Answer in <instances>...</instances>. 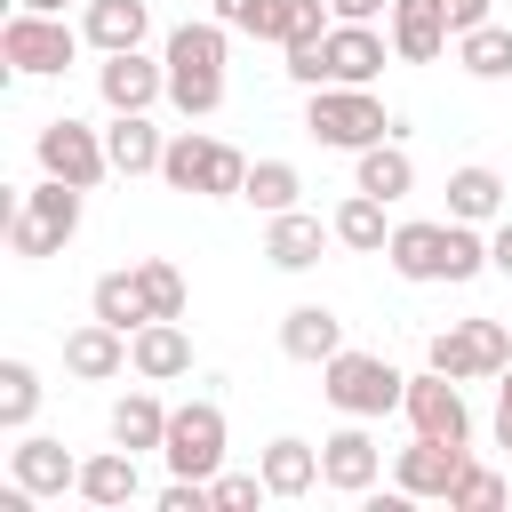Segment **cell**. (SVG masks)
<instances>
[{
  "instance_id": "d6986e66",
  "label": "cell",
  "mask_w": 512,
  "mask_h": 512,
  "mask_svg": "<svg viewBox=\"0 0 512 512\" xmlns=\"http://www.w3.org/2000/svg\"><path fill=\"white\" fill-rule=\"evenodd\" d=\"M384 32H392V56H400V64H432L440 48H456V32H448V0H392Z\"/></svg>"
},
{
  "instance_id": "83f0119b",
  "label": "cell",
  "mask_w": 512,
  "mask_h": 512,
  "mask_svg": "<svg viewBox=\"0 0 512 512\" xmlns=\"http://www.w3.org/2000/svg\"><path fill=\"white\" fill-rule=\"evenodd\" d=\"M384 208H392V200H376V192L352 184V192L336 200V216H328V224H336V248H352V256H384V240H392Z\"/></svg>"
},
{
  "instance_id": "44dd1931",
  "label": "cell",
  "mask_w": 512,
  "mask_h": 512,
  "mask_svg": "<svg viewBox=\"0 0 512 512\" xmlns=\"http://www.w3.org/2000/svg\"><path fill=\"white\" fill-rule=\"evenodd\" d=\"M144 496V472H136V448H104V456H80V504H96V512H120V504H136Z\"/></svg>"
},
{
  "instance_id": "9c48e42d",
  "label": "cell",
  "mask_w": 512,
  "mask_h": 512,
  "mask_svg": "<svg viewBox=\"0 0 512 512\" xmlns=\"http://www.w3.org/2000/svg\"><path fill=\"white\" fill-rule=\"evenodd\" d=\"M32 160H40V176H64V184H80V192H96V184L112 176L104 128H88V120H72V112L40 120V136H32Z\"/></svg>"
},
{
  "instance_id": "4dcf8cb0",
  "label": "cell",
  "mask_w": 512,
  "mask_h": 512,
  "mask_svg": "<svg viewBox=\"0 0 512 512\" xmlns=\"http://www.w3.org/2000/svg\"><path fill=\"white\" fill-rule=\"evenodd\" d=\"M456 64L472 72V80H512V24H472V32H456Z\"/></svg>"
},
{
  "instance_id": "836d02e7",
  "label": "cell",
  "mask_w": 512,
  "mask_h": 512,
  "mask_svg": "<svg viewBox=\"0 0 512 512\" xmlns=\"http://www.w3.org/2000/svg\"><path fill=\"white\" fill-rule=\"evenodd\" d=\"M136 288H144V312L152 320H184V272L168 256H136Z\"/></svg>"
},
{
  "instance_id": "b9f144b4",
  "label": "cell",
  "mask_w": 512,
  "mask_h": 512,
  "mask_svg": "<svg viewBox=\"0 0 512 512\" xmlns=\"http://www.w3.org/2000/svg\"><path fill=\"white\" fill-rule=\"evenodd\" d=\"M16 8H48V16H64V8H88V0H16Z\"/></svg>"
},
{
  "instance_id": "f35d334b",
  "label": "cell",
  "mask_w": 512,
  "mask_h": 512,
  "mask_svg": "<svg viewBox=\"0 0 512 512\" xmlns=\"http://www.w3.org/2000/svg\"><path fill=\"white\" fill-rule=\"evenodd\" d=\"M488 272H504V280H512V216H496V224H488Z\"/></svg>"
},
{
  "instance_id": "ab89813d",
  "label": "cell",
  "mask_w": 512,
  "mask_h": 512,
  "mask_svg": "<svg viewBox=\"0 0 512 512\" xmlns=\"http://www.w3.org/2000/svg\"><path fill=\"white\" fill-rule=\"evenodd\" d=\"M496 448L512 456V368L496 376Z\"/></svg>"
},
{
  "instance_id": "ffe728a7",
  "label": "cell",
  "mask_w": 512,
  "mask_h": 512,
  "mask_svg": "<svg viewBox=\"0 0 512 512\" xmlns=\"http://www.w3.org/2000/svg\"><path fill=\"white\" fill-rule=\"evenodd\" d=\"M128 368H136L144 384L192 376V336H184V320H144V328L128 336Z\"/></svg>"
},
{
  "instance_id": "74e56055",
  "label": "cell",
  "mask_w": 512,
  "mask_h": 512,
  "mask_svg": "<svg viewBox=\"0 0 512 512\" xmlns=\"http://www.w3.org/2000/svg\"><path fill=\"white\" fill-rule=\"evenodd\" d=\"M328 16L336 24H376V16H392V0H328Z\"/></svg>"
},
{
  "instance_id": "d590c367",
  "label": "cell",
  "mask_w": 512,
  "mask_h": 512,
  "mask_svg": "<svg viewBox=\"0 0 512 512\" xmlns=\"http://www.w3.org/2000/svg\"><path fill=\"white\" fill-rule=\"evenodd\" d=\"M216 24H232L248 40H272L280 32V0H216Z\"/></svg>"
},
{
  "instance_id": "5bb4252c",
  "label": "cell",
  "mask_w": 512,
  "mask_h": 512,
  "mask_svg": "<svg viewBox=\"0 0 512 512\" xmlns=\"http://www.w3.org/2000/svg\"><path fill=\"white\" fill-rule=\"evenodd\" d=\"M472 464V448L464 440H408L400 456H392V488H408L416 504H448V488H456V472Z\"/></svg>"
},
{
  "instance_id": "484cf974",
  "label": "cell",
  "mask_w": 512,
  "mask_h": 512,
  "mask_svg": "<svg viewBox=\"0 0 512 512\" xmlns=\"http://www.w3.org/2000/svg\"><path fill=\"white\" fill-rule=\"evenodd\" d=\"M352 184H360V192H376V200H408V192H416V160H408V144H400V136H384V144L352 152Z\"/></svg>"
},
{
  "instance_id": "7a4b0ae2",
  "label": "cell",
  "mask_w": 512,
  "mask_h": 512,
  "mask_svg": "<svg viewBox=\"0 0 512 512\" xmlns=\"http://www.w3.org/2000/svg\"><path fill=\"white\" fill-rule=\"evenodd\" d=\"M160 56H168V104L184 112V120H208V112H224V56H232V24H176L168 40H160Z\"/></svg>"
},
{
  "instance_id": "d6a6232c",
  "label": "cell",
  "mask_w": 512,
  "mask_h": 512,
  "mask_svg": "<svg viewBox=\"0 0 512 512\" xmlns=\"http://www.w3.org/2000/svg\"><path fill=\"white\" fill-rule=\"evenodd\" d=\"M32 416H40V368L32 360H0V432H32Z\"/></svg>"
},
{
  "instance_id": "cb8c5ba5",
  "label": "cell",
  "mask_w": 512,
  "mask_h": 512,
  "mask_svg": "<svg viewBox=\"0 0 512 512\" xmlns=\"http://www.w3.org/2000/svg\"><path fill=\"white\" fill-rule=\"evenodd\" d=\"M256 472H264V488H272L280 504H296V496H312V488H320V448H312V440H296V432H280V440H264Z\"/></svg>"
},
{
  "instance_id": "60d3db41",
  "label": "cell",
  "mask_w": 512,
  "mask_h": 512,
  "mask_svg": "<svg viewBox=\"0 0 512 512\" xmlns=\"http://www.w3.org/2000/svg\"><path fill=\"white\" fill-rule=\"evenodd\" d=\"M472 24H488V0H448V32H472Z\"/></svg>"
},
{
  "instance_id": "4316f807",
  "label": "cell",
  "mask_w": 512,
  "mask_h": 512,
  "mask_svg": "<svg viewBox=\"0 0 512 512\" xmlns=\"http://www.w3.org/2000/svg\"><path fill=\"white\" fill-rule=\"evenodd\" d=\"M448 216H456V224H496V216H504V176H496L488 160L448 168Z\"/></svg>"
},
{
  "instance_id": "7c38bea8",
  "label": "cell",
  "mask_w": 512,
  "mask_h": 512,
  "mask_svg": "<svg viewBox=\"0 0 512 512\" xmlns=\"http://www.w3.org/2000/svg\"><path fill=\"white\" fill-rule=\"evenodd\" d=\"M400 416H408V432H424V440H464V448H472V408H464V384H456V376H440V368L408 376Z\"/></svg>"
},
{
  "instance_id": "ac0fdd59",
  "label": "cell",
  "mask_w": 512,
  "mask_h": 512,
  "mask_svg": "<svg viewBox=\"0 0 512 512\" xmlns=\"http://www.w3.org/2000/svg\"><path fill=\"white\" fill-rule=\"evenodd\" d=\"M64 376H80V384H112V376H128V328H112V320H80L72 336H64Z\"/></svg>"
},
{
  "instance_id": "52a82bcc",
  "label": "cell",
  "mask_w": 512,
  "mask_h": 512,
  "mask_svg": "<svg viewBox=\"0 0 512 512\" xmlns=\"http://www.w3.org/2000/svg\"><path fill=\"white\" fill-rule=\"evenodd\" d=\"M424 368H440V376H456V384H496V376L512 368V328H504V320H488V312L448 320V328H432Z\"/></svg>"
},
{
  "instance_id": "8992f818",
  "label": "cell",
  "mask_w": 512,
  "mask_h": 512,
  "mask_svg": "<svg viewBox=\"0 0 512 512\" xmlns=\"http://www.w3.org/2000/svg\"><path fill=\"white\" fill-rule=\"evenodd\" d=\"M320 392H328L336 416H368V424H376V416H392V408L408 400V376H400L384 352H352V344H344L336 360H320Z\"/></svg>"
},
{
  "instance_id": "e575fe53",
  "label": "cell",
  "mask_w": 512,
  "mask_h": 512,
  "mask_svg": "<svg viewBox=\"0 0 512 512\" xmlns=\"http://www.w3.org/2000/svg\"><path fill=\"white\" fill-rule=\"evenodd\" d=\"M496 504H512V480L496 464H464L448 488V512H496Z\"/></svg>"
},
{
  "instance_id": "8d00e7d4",
  "label": "cell",
  "mask_w": 512,
  "mask_h": 512,
  "mask_svg": "<svg viewBox=\"0 0 512 512\" xmlns=\"http://www.w3.org/2000/svg\"><path fill=\"white\" fill-rule=\"evenodd\" d=\"M208 496H216V512H256L272 488H264V472H216Z\"/></svg>"
},
{
  "instance_id": "3957f363",
  "label": "cell",
  "mask_w": 512,
  "mask_h": 512,
  "mask_svg": "<svg viewBox=\"0 0 512 512\" xmlns=\"http://www.w3.org/2000/svg\"><path fill=\"white\" fill-rule=\"evenodd\" d=\"M304 136L328 144V152H368V144L400 136V120L384 112L376 88H344V80H328V88H304Z\"/></svg>"
},
{
  "instance_id": "7402d4cb",
  "label": "cell",
  "mask_w": 512,
  "mask_h": 512,
  "mask_svg": "<svg viewBox=\"0 0 512 512\" xmlns=\"http://www.w3.org/2000/svg\"><path fill=\"white\" fill-rule=\"evenodd\" d=\"M104 152H112V176H160L168 136L152 128V112H112L104 120Z\"/></svg>"
},
{
  "instance_id": "f546056e",
  "label": "cell",
  "mask_w": 512,
  "mask_h": 512,
  "mask_svg": "<svg viewBox=\"0 0 512 512\" xmlns=\"http://www.w3.org/2000/svg\"><path fill=\"white\" fill-rule=\"evenodd\" d=\"M240 200H248L256 216H288V208H304V176H296V160H248Z\"/></svg>"
},
{
  "instance_id": "f1b7e54d",
  "label": "cell",
  "mask_w": 512,
  "mask_h": 512,
  "mask_svg": "<svg viewBox=\"0 0 512 512\" xmlns=\"http://www.w3.org/2000/svg\"><path fill=\"white\" fill-rule=\"evenodd\" d=\"M112 440H120V448H136V456H144V448H160V440H168V400H160L152 384L120 392V400H112Z\"/></svg>"
},
{
  "instance_id": "2e32d148",
  "label": "cell",
  "mask_w": 512,
  "mask_h": 512,
  "mask_svg": "<svg viewBox=\"0 0 512 512\" xmlns=\"http://www.w3.org/2000/svg\"><path fill=\"white\" fill-rule=\"evenodd\" d=\"M8 480H24L32 496H80V456L48 432H16L8 448Z\"/></svg>"
},
{
  "instance_id": "5b68a950",
  "label": "cell",
  "mask_w": 512,
  "mask_h": 512,
  "mask_svg": "<svg viewBox=\"0 0 512 512\" xmlns=\"http://www.w3.org/2000/svg\"><path fill=\"white\" fill-rule=\"evenodd\" d=\"M160 184H168V192H192V200H240V184H248V152L224 144V136L176 128L168 152H160Z\"/></svg>"
},
{
  "instance_id": "1f68e13d",
  "label": "cell",
  "mask_w": 512,
  "mask_h": 512,
  "mask_svg": "<svg viewBox=\"0 0 512 512\" xmlns=\"http://www.w3.org/2000/svg\"><path fill=\"white\" fill-rule=\"evenodd\" d=\"M88 312H96V320H112V328H128V336H136V328H144V320H152V312H144V288H136V264H128V272H104V280H96V288H88Z\"/></svg>"
},
{
  "instance_id": "277c9868",
  "label": "cell",
  "mask_w": 512,
  "mask_h": 512,
  "mask_svg": "<svg viewBox=\"0 0 512 512\" xmlns=\"http://www.w3.org/2000/svg\"><path fill=\"white\" fill-rule=\"evenodd\" d=\"M80 216H88V192H80V184H64V176H40V184L8 208V256H24V264L64 256V248H72V232H80Z\"/></svg>"
},
{
  "instance_id": "8fae6325",
  "label": "cell",
  "mask_w": 512,
  "mask_h": 512,
  "mask_svg": "<svg viewBox=\"0 0 512 512\" xmlns=\"http://www.w3.org/2000/svg\"><path fill=\"white\" fill-rule=\"evenodd\" d=\"M376 480H384V448H376L368 416H344V424L320 440V488H336V496H376Z\"/></svg>"
},
{
  "instance_id": "4fadbf2b",
  "label": "cell",
  "mask_w": 512,
  "mask_h": 512,
  "mask_svg": "<svg viewBox=\"0 0 512 512\" xmlns=\"http://www.w3.org/2000/svg\"><path fill=\"white\" fill-rule=\"evenodd\" d=\"M96 96L104 112H152L168 96V56H144V48H112L96 64Z\"/></svg>"
},
{
  "instance_id": "d4e9b609",
  "label": "cell",
  "mask_w": 512,
  "mask_h": 512,
  "mask_svg": "<svg viewBox=\"0 0 512 512\" xmlns=\"http://www.w3.org/2000/svg\"><path fill=\"white\" fill-rule=\"evenodd\" d=\"M80 32H88L96 56H112V48H144L152 8H144V0H88V8H80Z\"/></svg>"
},
{
  "instance_id": "ba28073f",
  "label": "cell",
  "mask_w": 512,
  "mask_h": 512,
  "mask_svg": "<svg viewBox=\"0 0 512 512\" xmlns=\"http://www.w3.org/2000/svg\"><path fill=\"white\" fill-rule=\"evenodd\" d=\"M80 40H88V32H72V24L48 16V8H8V24H0V56H8V72H24V80L72 72Z\"/></svg>"
},
{
  "instance_id": "6da1fadb",
  "label": "cell",
  "mask_w": 512,
  "mask_h": 512,
  "mask_svg": "<svg viewBox=\"0 0 512 512\" xmlns=\"http://www.w3.org/2000/svg\"><path fill=\"white\" fill-rule=\"evenodd\" d=\"M384 264H392L400 280H416V288H432V280L464 288V280H480V272H488V224H456V216H408V224H392Z\"/></svg>"
},
{
  "instance_id": "30bf717a",
  "label": "cell",
  "mask_w": 512,
  "mask_h": 512,
  "mask_svg": "<svg viewBox=\"0 0 512 512\" xmlns=\"http://www.w3.org/2000/svg\"><path fill=\"white\" fill-rule=\"evenodd\" d=\"M224 448H232V424H224L216 400H184V408H168V440H160L168 472H184V480H216V472H224Z\"/></svg>"
},
{
  "instance_id": "9a60e30c",
  "label": "cell",
  "mask_w": 512,
  "mask_h": 512,
  "mask_svg": "<svg viewBox=\"0 0 512 512\" xmlns=\"http://www.w3.org/2000/svg\"><path fill=\"white\" fill-rule=\"evenodd\" d=\"M384 56H392V32H376V24H328V40H320V88H328V80L376 88Z\"/></svg>"
},
{
  "instance_id": "603a6c76",
  "label": "cell",
  "mask_w": 512,
  "mask_h": 512,
  "mask_svg": "<svg viewBox=\"0 0 512 512\" xmlns=\"http://www.w3.org/2000/svg\"><path fill=\"white\" fill-rule=\"evenodd\" d=\"M280 352L304 360V368H320V360L344 352V320H336L328 304H288V312H280Z\"/></svg>"
},
{
  "instance_id": "e0dca14e",
  "label": "cell",
  "mask_w": 512,
  "mask_h": 512,
  "mask_svg": "<svg viewBox=\"0 0 512 512\" xmlns=\"http://www.w3.org/2000/svg\"><path fill=\"white\" fill-rule=\"evenodd\" d=\"M328 240H336V224H320L312 208L264 216V264H272V272H312V264L328 256Z\"/></svg>"
}]
</instances>
